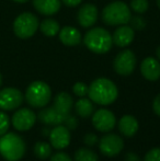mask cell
Here are the masks:
<instances>
[{
  "label": "cell",
  "instance_id": "83f0119b",
  "mask_svg": "<svg viewBox=\"0 0 160 161\" xmlns=\"http://www.w3.org/2000/svg\"><path fill=\"white\" fill-rule=\"evenodd\" d=\"M130 28L133 30H143V29L146 28V21L143 19L141 17H132L130 20Z\"/></svg>",
  "mask_w": 160,
  "mask_h": 161
},
{
  "label": "cell",
  "instance_id": "30bf717a",
  "mask_svg": "<svg viewBox=\"0 0 160 161\" xmlns=\"http://www.w3.org/2000/svg\"><path fill=\"white\" fill-rule=\"evenodd\" d=\"M136 66V57L130 49H125L118 54L113 63L114 70L121 76H130Z\"/></svg>",
  "mask_w": 160,
  "mask_h": 161
},
{
  "label": "cell",
  "instance_id": "cb8c5ba5",
  "mask_svg": "<svg viewBox=\"0 0 160 161\" xmlns=\"http://www.w3.org/2000/svg\"><path fill=\"white\" fill-rule=\"evenodd\" d=\"M75 161H99V156L96 151L89 148H79L74 156Z\"/></svg>",
  "mask_w": 160,
  "mask_h": 161
},
{
  "label": "cell",
  "instance_id": "74e56055",
  "mask_svg": "<svg viewBox=\"0 0 160 161\" xmlns=\"http://www.w3.org/2000/svg\"><path fill=\"white\" fill-rule=\"evenodd\" d=\"M1 85H2V76H1V74H0V87H1Z\"/></svg>",
  "mask_w": 160,
  "mask_h": 161
},
{
  "label": "cell",
  "instance_id": "ffe728a7",
  "mask_svg": "<svg viewBox=\"0 0 160 161\" xmlns=\"http://www.w3.org/2000/svg\"><path fill=\"white\" fill-rule=\"evenodd\" d=\"M60 0H33V6L44 15L55 14L60 9Z\"/></svg>",
  "mask_w": 160,
  "mask_h": 161
},
{
  "label": "cell",
  "instance_id": "4fadbf2b",
  "mask_svg": "<svg viewBox=\"0 0 160 161\" xmlns=\"http://www.w3.org/2000/svg\"><path fill=\"white\" fill-rule=\"evenodd\" d=\"M99 11L94 4L86 3L78 11V22L82 28H90L98 20Z\"/></svg>",
  "mask_w": 160,
  "mask_h": 161
},
{
  "label": "cell",
  "instance_id": "d590c367",
  "mask_svg": "<svg viewBox=\"0 0 160 161\" xmlns=\"http://www.w3.org/2000/svg\"><path fill=\"white\" fill-rule=\"evenodd\" d=\"M156 54H157V57H158V59L160 60V46L158 47V48H157Z\"/></svg>",
  "mask_w": 160,
  "mask_h": 161
},
{
  "label": "cell",
  "instance_id": "e0dca14e",
  "mask_svg": "<svg viewBox=\"0 0 160 161\" xmlns=\"http://www.w3.org/2000/svg\"><path fill=\"white\" fill-rule=\"evenodd\" d=\"M112 38L115 45L120 47H126L134 40V30L130 26L122 25L116 29Z\"/></svg>",
  "mask_w": 160,
  "mask_h": 161
},
{
  "label": "cell",
  "instance_id": "f35d334b",
  "mask_svg": "<svg viewBox=\"0 0 160 161\" xmlns=\"http://www.w3.org/2000/svg\"><path fill=\"white\" fill-rule=\"evenodd\" d=\"M157 4H158L159 9H160V0H157Z\"/></svg>",
  "mask_w": 160,
  "mask_h": 161
},
{
  "label": "cell",
  "instance_id": "5bb4252c",
  "mask_svg": "<svg viewBox=\"0 0 160 161\" xmlns=\"http://www.w3.org/2000/svg\"><path fill=\"white\" fill-rule=\"evenodd\" d=\"M141 72L149 81H157L160 78V63L154 57H147L141 62Z\"/></svg>",
  "mask_w": 160,
  "mask_h": 161
},
{
  "label": "cell",
  "instance_id": "603a6c76",
  "mask_svg": "<svg viewBox=\"0 0 160 161\" xmlns=\"http://www.w3.org/2000/svg\"><path fill=\"white\" fill-rule=\"evenodd\" d=\"M33 151H34V155L36 158H39L41 160H45V159H47V158L51 157L52 146H51V144H48V142H37L36 144L34 145Z\"/></svg>",
  "mask_w": 160,
  "mask_h": 161
},
{
  "label": "cell",
  "instance_id": "44dd1931",
  "mask_svg": "<svg viewBox=\"0 0 160 161\" xmlns=\"http://www.w3.org/2000/svg\"><path fill=\"white\" fill-rule=\"evenodd\" d=\"M75 110L80 117H82V119H88V117H90L92 114H93L94 106L90 99L81 97V99H79L77 102H76Z\"/></svg>",
  "mask_w": 160,
  "mask_h": 161
},
{
  "label": "cell",
  "instance_id": "7402d4cb",
  "mask_svg": "<svg viewBox=\"0 0 160 161\" xmlns=\"http://www.w3.org/2000/svg\"><path fill=\"white\" fill-rule=\"evenodd\" d=\"M40 30L44 35L48 37H53L59 32V23L53 19H45L42 23L40 24Z\"/></svg>",
  "mask_w": 160,
  "mask_h": 161
},
{
  "label": "cell",
  "instance_id": "d6986e66",
  "mask_svg": "<svg viewBox=\"0 0 160 161\" xmlns=\"http://www.w3.org/2000/svg\"><path fill=\"white\" fill-rule=\"evenodd\" d=\"M59 40L64 45L67 46H76L79 45L82 37L77 29L73 26H65L59 30Z\"/></svg>",
  "mask_w": 160,
  "mask_h": 161
},
{
  "label": "cell",
  "instance_id": "9c48e42d",
  "mask_svg": "<svg viewBox=\"0 0 160 161\" xmlns=\"http://www.w3.org/2000/svg\"><path fill=\"white\" fill-rule=\"evenodd\" d=\"M92 125L101 133H109L116 125V117L111 111L100 108L92 114Z\"/></svg>",
  "mask_w": 160,
  "mask_h": 161
},
{
  "label": "cell",
  "instance_id": "3957f363",
  "mask_svg": "<svg viewBox=\"0 0 160 161\" xmlns=\"http://www.w3.org/2000/svg\"><path fill=\"white\" fill-rule=\"evenodd\" d=\"M85 45L96 54H104L109 52L113 44L112 35L102 28H94L88 31L83 37Z\"/></svg>",
  "mask_w": 160,
  "mask_h": 161
},
{
  "label": "cell",
  "instance_id": "8992f818",
  "mask_svg": "<svg viewBox=\"0 0 160 161\" xmlns=\"http://www.w3.org/2000/svg\"><path fill=\"white\" fill-rule=\"evenodd\" d=\"M39 29V20L33 13H21L13 22V32L19 38L25 40L33 36Z\"/></svg>",
  "mask_w": 160,
  "mask_h": 161
},
{
  "label": "cell",
  "instance_id": "7a4b0ae2",
  "mask_svg": "<svg viewBox=\"0 0 160 161\" xmlns=\"http://www.w3.org/2000/svg\"><path fill=\"white\" fill-rule=\"evenodd\" d=\"M25 142L15 133H6L0 136V155L7 161H19L25 153Z\"/></svg>",
  "mask_w": 160,
  "mask_h": 161
},
{
  "label": "cell",
  "instance_id": "ac0fdd59",
  "mask_svg": "<svg viewBox=\"0 0 160 161\" xmlns=\"http://www.w3.org/2000/svg\"><path fill=\"white\" fill-rule=\"evenodd\" d=\"M53 106L56 108L58 113L63 115L70 114L71 110L74 106V100L73 97L67 92H59L54 99Z\"/></svg>",
  "mask_w": 160,
  "mask_h": 161
},
{
  "label": "cell",
  "instance_id": "1f68e13d",
  "mask_svg": "<svg viewBox=\"0 0 160 161\" xmlns=\"http://www.w3.org/2000/svg\"><path fill=\"white\" fill-rule=\"evenodd\" d=\"M49 161H73V159H71L70 156L67 155V153H55V155L52 156V158Z\"/></svg>",
  "mask_w": 160,
  "mask_h": 161
},
{
  "label": "cell",
  "instance_id": "2e32d148",
  "mask_svg": "<svg viewBox=\"0 0 160 161\" xmlns=\"http://www.w3.org/2000/svg\"><path fill=\"white\" fill-rule=\"evenodd\" d=\"M119 130L123 136L125 137H133L135 136V134L138 131L139 124L138 121L135 116L133 115H124L121 117V119L119 121Z\"/></svg>",
  "mask_w": 160,
  "mask_h": 161
},
{
  "label": "cell",
  "instance_id": "e575fe53",
  "mask_svg": "<svg viewBox=\"0 0 160 161\" xmlns=\"http://www.w3.org/2000/svg\"><path fill=\"white\" fill-rule=\"evenodd\" d=\"M67 7H76L81 3L82 0H62Z\"/></svg>",
  "mask_w": 160,
  "mask_h": 161
},
{
  "label": "cell",
  "instance_id": "6da1fadb",
  "mask_svg": "<svg viewBox=\"0 0 160 161\" xmlns=\"http://www.w3.org/2000/svg\"><path fill=\"white\" fill-rule=\"evenodd\" d=\"M90 100L100 105H110L118 99L119 90L113 81L107 78H98L89 86Z\"/></svg>",
  "mask_w": 160,
  "mask_h": 161
},
{
  "label": "cell",
  "instance_id": "5b68a950",
  "mask_svg": "<svg viewBox=\"0 0 160 161\" xmlns=\"http://www.w3.org/2000/svg\"><path fill=\"white\" fill-rule=\"evenodd\" d=\"M52 99V90L44 81H33L25 91V100L32 108H41L48 104Z\"/></svg>",
  "mask_w": 160,
  "mask_h": 161
},
{
  "label": "cell",
  "instance_id": "d6a6232c",
  "mask_svg": "<svg viewBox=\"0 0 160 161\" xmlns=\"http://www.w3.org/2000/svg\"><path fill=\"white\" fill-rule=\"evenodd\" d=\"M152 110L158 116H160V93L155 97L154 101H152Z\"/></svg>",
  "mask_w": 160,
  "mask_h": 161
},
{
  "label": "cell",
  "instance_id": "8d00e7d4",
  "mask_svg": "<svg viewBox=\"0 0 160 161\" xmlns=\"http://www.w3.org/2000/svg\"><path fill=\"white\" fill-rule=\"evenodd\" d=\"M13 1H15V2H19V3H24V2L29 1V0H13Z\"/></svg>",
  "mask_w": 160,
  "mask_h": 161
},
{
  "label": "cell",
  "instance_id": "4dcf8cb0",
  "mask_svg": "<svg viewBox=\"0 0 160 161\" xmlns=\"http://www.w3.org/2000/svg\"><path fill=\"white\" fill-rule=\"evenodd\" d=\"M99 142V138L98 136L96 135V134L93 133H88L85 135V137H83V144L86 145V146L88 147H93L96 146L97 144Z\"/></svg>",
  "mask_w": 160,
  "mask_h": 161
},
{
  "label": "cell",
  "instance_id": "9a60e30c",
  "mask_svg": "<svg viewBox=\"0 0 160 161\" xmlns=\"http://www.w3.org/2000/svg\"><path fill=\"white\" fill-rule=\"evenodd\" d=\"M37 117H39L41 123L45 124V125L56 126L64 123V119L66 117V115H63L60 113H58L54 106H49V108H45L43 110H41Z\"/></svg>",
  "mask_w": 160,
  "mask_h": 161
},
{
  "label": "cell",
  "instance_id": "4316f807",
  "mask_svg": "<svg viewBox=\"0 0 160 161\" xmlns=\"http://www.w3.org/2000/svg\"><path fill=\"white\" fill-rule=\"evenodd\" d=\"M73 92L77 97H85L88 94V92H89V87L83 82H76L73 86Z\"/></svg>",
  "mask_w": 160,
  "mask_h": 161
},
{
  "label": "cell",
  "instance_id": "484cf974",
  "mask_svg": "<svg viewBox=\"0 0 160 161\" xmlns=\"http://www.w3.org/2000/svg\"><path fill=\"white\" fill-rule=\"evenodd\" d=\"M9 127H10V119L8 114L3 111H0V136L8 133Z\"/></svg>",
  "mask_w": 160,
  "mask_h": 161
},
{
  "label": "cell",
  "instance_id": "ba28073f",
  "mask_svg": "<svg viewBox=\"0 0 160 161\" xmlns=\"http://www.w3.org/2000/svg\"><path fill=\"white\" fill-rule=\"evenodd\" d=\"M98 144L100 153L107 157H115L124 148V140L116 134H107Z\"/></svg>",
  "mask_w": 160,
  "mask_h": 161
},
{
  "label": "cell",
  "instance_id": "836d02e7",
  "mask_svg": "<svg viewBox=\"0 0 160 161\" xmlns=\"http://www.w3.org/2000/svg\"><path fill=\"white\" fill-rule=\"evenodd\" d=\"M125 161H141V158H139V156L137 155V153H127L125 156V159H124Z\"/></svg>",
  "mask_w": 160,
  "mask_h": 161
},
{
  "label": "cell",
  "instance_id": "f1b7e54d",
  "mask_svg": "<svg viewBox=\"0 0 160 161\" xmlns=\"http://www.w3.org/2000/svg\"><path fill=\"white\" fill-rule=\"evenodd\" d=\"M78 124H79V122H78L77 117L74 116V115H71V114H68V115H66V117H65L63 125L66 126L69 130H75V129L78 127Z\"/></svg>",
  "mask_w": 160,
  "mask_h": 161
},
{
  "label": "cell",
  "instance_id": "277c9868",
  "mask_svg": "<svg viewBox=\"0 0 160 161\" xmlns=\"http://www.w3.org/2000/svg\"><path fill=\"white\" fill-rule=\"evenodd\" d=\"M132 18L130 10L126 3L113 1L102 10V20L109 25H124Z\"/></svg>",
  "mask_w": 160,
  "mask_h": 161
},
{
  "label": "cell",
  "instance_id": "f546056e",
  "mask_svg": "<svg viewBox=\"0 0 160 161\" xmlns=\"http://www.w3.org/2000/svg\"><path fill=\"white\" fill-rule=\"evenodd\" d=\"M144 161H160V148H152L145 155Z\"/></svg>",
  "mask_w": 160,
  "mask_h": 161
},
{
  "label": "cell",
  "instance_id": "7c38bea8",
  "mask_svg": "<svg viewBox=\"0 0 160 161\" xmlns=\"http://www.w3.org/2000/svg\"><path fill=\"white\" fill-rule=\"evenodd\" d=\"M49 142L58 150L67 148L70 144V130L63 124L54 126L49 133Z\"/></svg>",
  "mask_w": 160,
  "mask_h": 161
},
{
  "label": "cell",
  "instance_id": "d4e9b609",
  "mask_svg": "<svg viewBox=\"0 0 160 161\" xmlns=\"http://www.w3.org/2000/svg\"><path fill=\"white\" fill-rule=\"evenodd\" d=\"M148 7H149L148 0H132L130 1V8H132V10L139 13V14L145 13L148 10Z\"/></svg>",
  "mask_w": 160,
  "mask_h": 161
},
{
  "label": "cell",
  "instance_id": "8fae6325",
  "mask_svg": "<svg viewBox=\"0 0 160 161\" xmlns=\"http://www.w3.org/2000/svg\"><path fill=\"white\" fill-rule=\"evenodd\" d=\"M36 114L30 108H20L13 114L12 116V125L17 130L26 131L34 126L36 122Z\"/></svg>",
  "mask_w": 160,
  "mask_h": 161
},
{
  "label": "cell",
  "instance_id": "52a82bcc",
  "mask_svg": "<svg viewBox=\"0 0 160 161\" xmlns=\"http://www.w3.org/2000/svg\"><path fill=\"white\" fill-rule=\"evenodd\" d=\"M24 96L17 88H4L0 90V110H17L23 103Z\"/></svg>",
  "mask_w": 160,
  "mask_h": 161
}]
</instances>
